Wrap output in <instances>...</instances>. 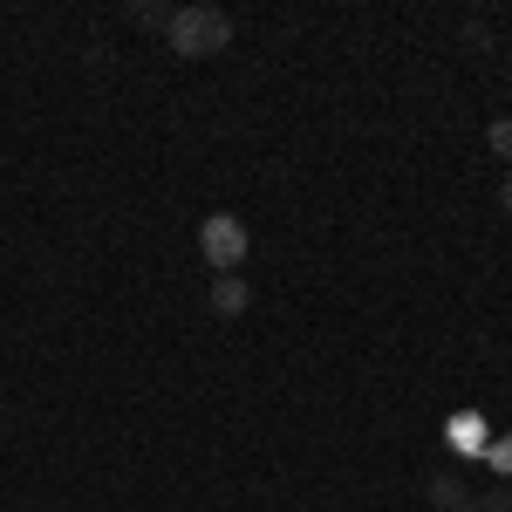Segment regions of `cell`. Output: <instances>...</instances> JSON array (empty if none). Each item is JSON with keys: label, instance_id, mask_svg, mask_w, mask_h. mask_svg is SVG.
<instances>
[{"label": "cell", "instance_id": "1", "mask_svg": "<svg viewBox=\"0 0 512 512\" xmlns=\"http://www.w3.org/2000/svg\"><path fill=\"white\" fill-rule=\"evenodd\" d=\"M171 55H185V62H205V55H219L226 41H233V14H219V7H178L171 14Z\"/></svg>", "mask_w": 512, "mask_h": 512}, {"label": "cell", "instance_id": "2", "mask_svg": "<svg viewBox=\"0 0 512 512\" xmlns=\"http://www.w3.org/2000/svg\"><path fill=\"white\" fill-rule=\"evenodd\" d=\"M198 253L212 260V274H233L239 260H246V226H239L233 212H212V219L198 226Z\"/></svg>", "mask_w": 512, "mask_h": 512}, {"label": "cell", "instance_id": "3", "mask_svg": "<svg viewBox=\"0 0 512 512\" xmlns=\"http://www.w3.org/2000/svg\"><path fill=\"white\" fill-rule=\"evenodd\" d=\"M246 301H253V294H246V280H239V274L212 280V315H246Z\"/></svg>", "mask_w": 512, "mask_h": 512}, {"label": "cell", "instance_id": "4", "mask_svg": "<svg viewBox=\"0 0 512 512\" xmlns=\"http://www.w3.org/2000/svg\"><path fill=\"white\" fill-rule=\"evenodd\" d=\"M431 499H437V506H451V512H458L465 499H472V492H465L458 478H437V485H431Z\"/></svg>", "mask_w": 512, "mask_h": 512}, {"label": "cell", "instance_id": "5", "mask_svg": "<svg viewBox=\"0 0 512 512\" xmlns=\"http://www.w3.org/2000/svg\"><path fill=\"white\" fill-rule=\"evenodd\" d=\"M485 144H492V151H499V158L512 164V117H499V123H492V130H485Z\"/></svg>", "mask_w": 512, "mask_h": 512}, {"label": "cell", "instance_id": "6", "mask_svg": "<svg viewBox=\"0 0 512 512\" xmlns=\"http://www.w3.org/2000/svg\"><path fill=\"white\" fill-rule=\"evenodd\" d=\"M492 472L512 478V437H499V444H492Z\"/></svg>", "mask_w": 512, "mask_h": 512}, {"label": "cell", "instance_id": "7", "mask_svg": "<svg viewBox=\"0 0 512 512\" xmlns=\"http://www.w3.org/2000/svg\"><path fill=\"white\" fill-rule=\"evenodd\" d=\"M499 205H506V212H512V171H506V185H499Z\"/></svg>", "mask_w": 512, "mask_h": 512}]
</instances>
